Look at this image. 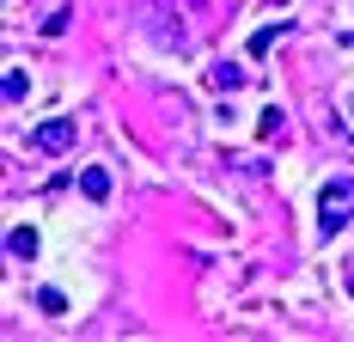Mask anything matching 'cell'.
Segmentation results:
<instances>
[{"label": "cell", "instance_id": "cell-4", "mask_svg": "<svg viewBox=\"0 0 354 342\" xmlns=\"http://www.w3.org/2000/svg\"><path fill=\"white\" fill-rule=\"evenodd\" d=\"M80 190H86L92 202H104V196H110V171L104 165H86V171H80Z\"/></svg>", "mask_w": 354, "mask_h": 342}, {"label": "cell", "instance_id": "cell-9", "mask_svg": "<svg viewBox=\"0 0 354 342\" xmlns=\"http://www.w3.org/2000/svg\"><path fill=\"white\" fill-rule=\"evenodd\" d=\"M37 306H43V312H68V294H62V287H43Z\"/></svg>", "mask_w": 354, "mask_h": 342}, {"label": "cell", "instance_id": "cell-10", "mask_svg": "<svg viewBox=\"0 0 354 342\" xmlns=\"http://www.w3.org/2000/svg\"><path fill=\"white\" fill-rule=\"evenodd\" d=\"M348 110H354V98H348Z\"/></svg>", "mask_w": 354, "mask_h": 342}, {"label": "cell", "instance_id": "cell-1", "mask_svg": "<svg viewBox=\"0 0 354 342\" xmlns=\"http://www.w3.org/2000/svg\"><path fill=\"white\" fill-rule=\"evenodd\" d=\"M354 214V177H330L318 190V233L330 239V233H342Z\"/></svg>", "mask_w": 354, "mask_h": 342}, {"label": "cell", "instance_id": "cell-7", "mask_svg": "<svg viewBox=\"0 0 354 342\" xmlns=\"http://www.w3.org/2000/svg\"><path fill=\"white\" fill-rule=\"evenodd\" d=\"M281 43V25H263V31H250V55H269Z\"/></svg>", "mask_w": 354, "mask_h": 342}, {"label": "cell", "instance_id": "cell-6", "mask_svg": "<svg viewBox=\"0 0 354 342\" xmlns=\"http://www.w3.org/2000/svg\"><path fill=\"white\" fill-rule=\"evenodd\" d=\"M208 86H214V92H239V86H245V68H232V62H220V68L208 73Z\"/></svg>", "mask_w": 354, "mask_h": 342}, {"label": "cell", "instance_id": "cell-5", "mask_svg": "<svg viewBox=\"0 0 354 342\" xmlns=\"http://www.w3.org/2000/svg\"><path fill=\"white\" fill-rule=\"evenodd\" d=\"M6 251H12L19 263H31V257H37V233H31V226H12V233H6Z\"/></svg>", "mask_w": 354, "mask_h": 342}, {"label": "cell", "instance_id": "cell-2", "mask_svg": "<svg viewBox=\"0 0 354 342\" xmlns=\"http://www.w3.org/2000/svg\"><path fill=\"white\" fill-rule=\"evenodd\" d=\"M73 135H80V123H68V116H49V123H37V129H31V147H37V153H68Z\"/></svg>", "mask_w": 354, "mask_h": 342}, {"label": "cell", "instance_id": "cell-3", "mask_svg": "<svg viewBox=\"0 0 354 342\" xmlns=\"http://www.w3.org/2000/svg\"><path fill=\"white\" fill-rule=\"evenodd\" d=\"M0 98H6V104H25V98H31V80H25V68H6V80H0Z\"/></svg>", "mask_w": 354, "mask_h": 342}, {"label": "cell", "instance_id": "cell-8", "mask_svg": "<svg viewBox=\"0 0 354 342\" xmlns=\"http://www.w3.org/2000/svg\"><path fill=\"white\" fill-rule=\"evenodd\" d=\"M281 123H287V116H281V110H275V104H269V110L257 116V135H263V141H269V135H281Z\"/></svg>", "mask_w": 354, "mask_h": 342}]
</instances>
